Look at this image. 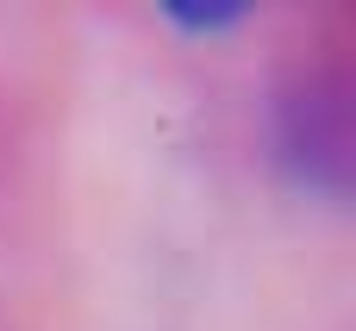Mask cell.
Instances as JSON below:
<instances>
[{"label":"cell","mask_w":356,"mask_h":331,"mask_svg":"<svg viewBox=\"0 0 356 331\" xmlns=\"http://www.w3.org/2000/svg\"><path fill=\"white\" fill-rule=\"evenodd\" d=\"M169 13H175V19H188V25H200V19H207V25H219V19H238L244 6H169Z\"/></svg>","instance_id":"cell-1"}]
</instances>
